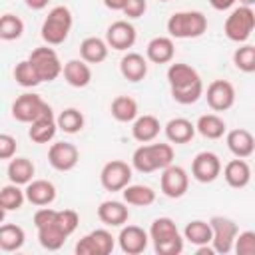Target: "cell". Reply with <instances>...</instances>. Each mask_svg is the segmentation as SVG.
<instances>
[{
  "label": "cell",
  "mask_w": 255,
  "mask_h": 255,
  "mask_svg": "<svg viewBox=\"0 0 255 255\" xmlns=\"http://www.w3.org/2000/svg\"><path fill=\"white\" fill-rule=\"evenodd\" d=\"M167 82L171 88V98L177 104L189 106L203 96V82L195 68L189 64L175 62L167 68Z\"/></svg>",
  "instance_id": "1"
},
{
  "label": "cell",
  "mask_w": 255,
  "mask_h": 255,
  "mask_svg": "<svg viewBox=\"0 0 255 255\" xmlns=\"http://www.w3.org/2000/svg\"><path fill=\"white\" fill-rule=\"evenodd\" d=\"M173 147L169 143H141L133 155L131 165L139 173H151L173 163Z\"/></svg>",
  "instance_id": "2"
},
{
  "label": "cell",
  "mask_w": 255,
  "mask_h": 255,
  "mask_svg": "<svg viewBox=\"0 0 255 255\" xmlns=\"http://www.w3.org/2000/svg\"><path fill=\"white\" fill-rule=\"evenodd\" d=\"M147 235L153 241V249L157 255H179L183 251V237L179 235L177 225L169 217L153 219Z\"/></svg>",
  "instance_id": "3"
},
{
  "label": "cell",
  "mask_w": 255,
  "mask_h": 255,
  "mask_svg": "<svg viewBox=\"0 0 255 255\" xmlns=\"http://www.w3.org/2000/svg\"><path fill=\"white\" fill-rule=\"evenodd\" d=\"M207 30V18L199 10H183V12H173L167 20V32L169 38H199Z\"/></svg>",
  "instance_id": "4"
},
{
  "label": "cell",
  "mask_w": 255,
  "mask_h": 255,
  "mask_svg": "<svg viewBox=\"0 0 255 255\" xmlns=\"http://www.w3.org/2000/svg\"><path fill=\"white\" fill-rule=\"evenodd\" d=\"M74 18L68 6H54L48 16L42 22L40 28V36L48 46H58L62 42H66L70 30H72Z\"/></svg>",
  "instance_id": "5"
},
{
  "label": "cell",
  "mask_w": 255,
  "mask_h": 255,
  "mask_svg": "<svg viewBox=\"0 0 255 255\" xmlns=\"http://www.w3.org/2000/svg\"><path fill=\"white\" fill-rule=\"evenodd\" d=\"M255 28V12L251 6H239L233 8L223 24V32L231 42L243 44L249 40L251 32Z\"/></svg>",
  "instance_id": "6"
},
{
  "label": "cell",
  "mask_w": 255,
  "mask_h": 255,
  "mask_svg": "<svg viewBox=\"0 0 255 255\" xmlns=\"http://www.w3.org/2000/svg\"><path fill=\"white\" fill-rule=\"evenodd\" d=\"M209 227H211V247L215 253L227 255L233 251V241L235 235L239 233V227L233 219L223 217V215H213L209 219Z\"/></svg>",
  "instance_id": "7"
},
{
  "label": "cell",
  "mask_w": 255,
  "mask_h": 255,
  "mask_svg": "<svg viewBox=\"0 0 255 255\" xmlns=\"http://www.w3.org/2000/svg\"><path fill=\"white\" fill-rule=\"evenodd\" d=\"M28 62L32 64L34 72L38 74L40 82H52L62 74V62L54 48L40 46V48L32 50V54L28 56Z\"/></svg>",
  "instance_id": "8"
},
{
  "label": "cell",
  "mask_w": 255,
  "mask_h": 255,
  "mask_svg": "<svg viewBox=\"0 0 255 255\" xmlns=\"http://www.w3.org/2000/svg\"><path fill=\"white\" fill-rule=\"evenodd\" d=\"M52 108L38 96V94H22L14 100L12 104V118L22 122V124H32L34 120H38L40 116H44L46 112H50Z\"/></svg>",
  "instance_id": "9"
},
{
  "label": "cell",
  "mask_w": 255,
  "mask_h": 255,
  "mask_svg": "<svg viewBox=\"0 0 255 255\" xmlns=\"http://www.w3.org/2000/svg\"><path fill=\"white\" fill-rule=\"evenodd\" d=\"M159 187L161 193L169 199H179L187 193L189 189V175L181 165H167L163 167L161 179H159Z\"/></svg>",
  "instance_id": "10"
},
{
  "label": "cell",
  "mask_w": 255,
  "mask_h": 255,
  "mask_svg": "<svg viewBox=\"0 0 255 255\" xmlns=\"http://www.w3.org/2000/svg\"><path fill=\"white\" fill-rule=\"evenodd\" d=\"M100 181L106 191H122L131 181V167L122 159H112L102 167Z\"/></svg>",
  "instance_id": "11"
},
{
  "label": "cell",
  "mask_w": 255,
  "mask_h": 255,
  "mask_svg": "<svg viewBox=\"0 0 255 255\" xmlns=\"http://www.w3.org/2000/svg\"><path fill=\"white\" fill-rule=\"evenodd\" d=\"M221 173V159L213 151H199L191 161V175L199 183H211Z\"/></svg>",
  "instance_id": "12"
},
{
  "label": "cell",
  "mask_w": 255,
  "mask_h": 255,
  "mask_svg": "<svg viewBox=\"0 0 255 255\" xmlns=\"http://www.w3.org/2000/svg\"><path fill=\"white\" fill-rule=\"evenodd\" d=\"M207 106L213 112H227L235 104V88L227 80H213L205 92Z\"/></svg>",
  "instance_id": "13"
},
{
  "label": "cell",
  "mask_w": 255,
  "mask_h": 255,
  "mask_svg": "<svg viewBox=\"0 0 255 255\" xmlns=\"http://www.w3.org/2000/svg\"><path fill=\"white\" fill-rule=\"evenodd\" d=\"M80 151L70 141H56L48 149V161L56 171H70L78 165Z\"/></svg>",
  "instance_id": "14"
},
{
  "label": "cell",
  "mask_w": 255,
  "mask_h": 255,
  "mask_svg": "<svg viewBox=\"0 0 255 255\" xmlns=\"http://www.w3.org/2000/svg\"><path fill=\"white\" fill-rule=\"evenodd\" d=\"M118 243H120V249L128 255H139L147 249V243H149V235L143 227L139 225H126L122 227L120 235H118Z\"/></svg>",
  "instance_id": "15"
},
{
  "label": "cell",
  "mask_w": 255,
  "mask_h": 255,
  "mask_svg": "<svg viewBox=\"0 0 255 255\" xmlns=\"http://www.w3.org/2000/svg\"><path fill=\"white\" fill-rule=\"evenodd\" d=\"M135 28L128 20H116L106 30V44L114 50H128L135 44Z\"/></svg>",
  "instance_id": "16"
},
{
  "label": "cell",
  "mask_w": 255,
  "mask_h": 255,
  "mask_svg": "<svg viewBox=\"0 0 255 255\" xmlns=\"http://www.w3.org/2000/svg\"><path fill=\"white\" fill-rule=\"evenodd\" d=\"M24 197H26V201H30L32 205L44 207V205H50V203L56 199V187H54V183L48 181V179H32V181L26 183Z\"/></svg>",
  "instance_id": "17"
},
{
  "label": "cell",
  "mask_w": 255,
  "mask_h": 255,
  "mask_svg": "<svg viewBox=\"0 0 255 255\" xmlns=\"http://www.w3.org/2000/svg\"><path fill=\"white\" fill-rule=\"evenodd\" d=\"M98 219L108 227H122L129 219V209L122 201H102L98 207Z\"/></svg>",
  "instance_id": "18"
},
{
  "label": "cell",
  "mask_w": 255,
  "mask_h": 255,
  "mask_svg": "<svg viewBox=\"0 0 255 255\" xmlns=\"http://www.w3.org/2000/svg\"><path fill=\"white\" fill-rule=\"evenodd\" d=\"M175 56V46L169 36H155L145 46V58L153 64H167Z\"/></svg>",
  "instance_id": "19"
},
{
  "label": "cell",
  "mask_w": 255,
  "mask_h": 255,
  "mask_svg": "<svg viewBox=\"0 0 255 255\" xmlns=\"http://www.w3.org/2000/svg\"><path fill=\"white\" fill-rule=\"evenodd\" d=\"M225 141H227L229 151H231L235 157L245 159V157L253 155V151H255V139H253L251 131H247V129H243V128L231 129V131L227 133Z\"/></svg>",
  "instance_id": "20"
},
{
  "label": "cell",
  "mask_w": 255,
  "mask_h": 255,
  "mask_svg": "<svg viewBox=\"0 0 255 255\" xmlns=\"http://www.w3.org/2000/svg\"><path fill=\"white\" fill-rule=\"evenodd\" d=\"M223 177L227 181L229 187H235V189H243L249 185L251 181V167L245 159L237 157V159H231L225 163L223 167Z\"/></svg>",
  "instance_id": "21"
},
{
  "label": "cell",
  "mask_w": 255,
  "mask_h": 255,
  "mask_svg": "<svg viewBox=\"0 0 255 255\" xmlns=\"http://www.w3.org/2000/svg\"><path fill=\"white\" fill-rule=\"evenodd\" d=\"M120 72L128 82H141L147 76V60L137 52H128L120 60Z\"/></svg>",
  "instance_id": "22"
},
{
  "label": "cell",
  "mask_w": 255,
  "mask_h": 255,
  "mask_svg": "<svg viewBox=\"0 0 255 255\" xmlns=\"http://www.w3.org/2000/svg\"><path fill=\"white\" fill-rule=\"evenodd\" d=\"M62 74L64 80L72 86V88H86L92 82V70L90 64H86L82 58L80 60H68L62 66Z\"/></svg>",
  "instance_id": "23"
},
{
  "label": "cell",
  "mask_w": 255,
  "mask_h": 255,
  "mask_svg": "<svg viewBox=\"0 0 255 255\" xmlns=\"http://www.w3.org/2000/svg\"><path fill=\"white\" fill-rule=\"evenodd\" d=\"M159 120L155 116H149V114H143V116H137L133 120V126H131V135L135 141L139 143H149L153 141L157 135H159Z\"/></svg>",
  "instance_id": "24"
},
{
  "label": "cell",
  "mask_w": 255,
  "mask_h": 255,
  "mask_svg": "<svg viewBox=\"0 0 255 255\" xmlns=\"http://www.w3.org/2000/svg\"><path fill=\"white\" fill-rule=\"evenodd\" d=\"M56 118H54V112H46L44 116H40L38 120H34L30 124V129H28V135L32 141L36 143H48L54 135H56Z\"/></svg>",
  "instance_id": "25"
},
{
  "label": "cell",
  "mask_w": 255,
  "mask_h": 255,
  "mask_svg": "<svg viewBox=\"0 0 255 255\" xmlns=\"http://www.w3.org/2000/svg\"><path fill=\"white\" fill-rule=\"evenodd\" d=\"M108 50H110V46L106 44V40H102L98 36H88L80 44V58L86 64H100L108 58Z\"/></svg>",
  "instance_id": "26"
},
{
  "label": "cell",
  "mask_w": 255,
  "mask_h": 255,
  "mask_svg": "<svg viewBox=\"0 0 255 255\" xmlns=\"http://www.w3.org/2000/svg\"><path fill=\"white\" fill-rule=\"evenodd\" d=\"M165 135L171 143H187L195 135V124L187 118H173L165 124Z\"/></svg>",
  "instance_id": "27"
},
{
  "label": "cell",
  "mask_w": 255,
  "mask_h": 255,
  "mask_svg": "<svg viewBox=\"0 0 255 255\" xmlns=\"http://www.w3.org/2000/svg\"><path fill=\"white\" fill-rule=\"evenodd\" d=\"M8 179L10 183H16V185H26L28 181H32L34 177V163L28 159V157H12L10 163H8Z\"/></svg>",
  "instance_id": "28"
},
{
  "label": "cell",
  "mask_w": 255,
  "mask_h": 255,
  "mask_svg": "<svg viewBox=\"0 0 255 255\" xmlns=\"http://www.w3.org/2000/svg\"><path fill=\"white\" fill-rule=\"evenodd\" d=\"M124 201L128 205H137V207H147L155 201V191L149 185H141V183H133V185H126L122 189Z\"/></svg>",
  "instance_id": "29"
},
{
  "label": "cell",
  "mask_w": 255,
  "mask_h": 255,
  "mask_svg": "<svg viewBox=\"0 0 255 255\" xmlns=\"http://www.w3.org/2000/svg\"><path fill=\"white\" fill-rule=\"evenodd\" d=\"M110 112H112L114 120H118L122 124L133 122L137 118V102L131 96H116L112 100Z\"/></svg>",
  "instance_id": "30"
},
{
  "label": "cell",
  "mask_w": 255,
  "mask_h": 255,
  "mask_svg": "<svg viewBox=\"0 0 255 255\" xmlns=\"http://www.w3.org/2000/svg\"><path fill=\"white\" fill-rule=\"evenodd\" d=\"M66 239H68V235L54 223V219H52L50 223L38 227V241H40V245H42L44 249H48V251H58V249L66 243Z\"/></svg>",
  "instance_id": "31"
},
{
  "label": "cell",
  "mask_w": 255,
  "mask_h": 255,
  "mask_svg": "<svg viewBox=\"0 0 255 255\" xmlns=\"http://www.w3.org/2000/svg\"><path fill=\"white\" fill-rule=\"evenodd\" d=\"M24 239H26V233L20 225H14V223H4L0 225V249L2 251H18L22 245H24Z\"/></svg>",
  "instance_id": "32"
},
{
  "label": "cell",
  "mask_w": 255,
  "mask_h": 255,
  "mask_svg": "<svg viewBox=\"0 0 255 255\" xmlns=\"http://www.w3.org/2000/svg\"><path fill=\"white\" fill-rule=\"evenodd\" d=\"M195 131H199L205 139H219L225 133V122L217 114H205L199 116L195 124Z\"/></svg>",
  "instance_id": "33"
},
{
  "label": "cell",
  "mask_w": 255,
  "mask_h": 255,
  "mask_svg": "<svg viewBox=\"0 0 255 255\" xmlns=\"http://www.w3.org/2000/svg\"><path fill=\"white\" fill-rule=\"evenodd\" d=\"M183 237H185L189 243L197 245V247H199V245H207V243H211V227H209L207 221L193 219V221H189V223L185 225Z\"/></svg>",
  "instance_id": "34"
},
{
  "label": "cell",
  "mask_w": 255,
  "mask_h": 255,
  "mask_svg": "<svg viewBox=\"0 0 255 255\" xmlns=\"http://www.w3.org/2000/svg\"><path fill=\"white\" fill-rule=\"evenodd\" d=\"M56 126L64 133H78L84 128V114L78 108H66L56 118Z\"/></svg>",
  "instance_id": "35"
},
{
  "label": "cell",
  "mask_w": 255,
  "mask_h": 255,
  "mask_svg": "<svg viewBox=\"0 0 255 255\" xmlns=\"http://www.w3.org/2000/svg\"><path fill=\"white\" fill-rule=\"evenodd\" d=\"M22 34H24V22L20 16L10 12L0 16V40L12 42V40H18Z\"/></svg>",
  "instance_id": "36"
},
{
  "label": "cell",
  "mask_w": 255,
  "mask_h": 255,
  "mask_svg": "<svg viewBox=\"0 0 255 255\" xmlns=\"http://www.w3.org/2000/svg\"><path fill=\"white\" fill-rule=\"evenodd\" d=\"M26 197H24V191L20 189V185L16 183H8L0 189V205L6 209V211H16L24 205Z\"/></svg>",
  "instance_id": "37"
},
{
  "label": "cell",
  "mask_w": 255,
  "mask_h": 255,
  "mask_svg": "<svg viewBox=\"0 0 255 255\" xmlns=\"http://www.w3.org/2000/svg\"><path fill=\"white\" fill-rule=\"evenodd\" d=\"M233 64L237 66V70H241L245 74L255 72V46H251V44L239 46L233 54Z\"/></svg>",
  "instance_id": "38"
},
{
  "label": "cell",
  "mask_w": 255,
  "mask_h": 255,
  "mask_svg": "<svg viewBox=\"0 0 255 255\" xmlns=\"http://www.w3.org/2000/svg\"><path fill=\"white\" fill-rule=\"evenodd\" d=\"M14 80L22 88H34V86L40 84V78H38V74L34 72V68H32V64L28 60H22V62L16 64V68H14Z\"/></svg>",
  "instance_id": "39"
},
{
  "label": "cell",
  "mask_w": 255,
  "mask_h": 255,
  "mask_svg": "<svg viewBox=\"0 0 255 255\" xmlns=\"http://www.w3.org/2000/svg\"><path fill=\"white\" fill-rule=\"evenodd\" d=\"M88 237L94 243L96 255H110L114 251L116 241H114V237H112V233L108 229H94V231L88 233Z\"/></svg>",
  "instance_id": "40"
},
{
  "label": "cell",
  "mask_w": 255,
  "mask_h": 255,
  "mask_svg": "<svg viewBox=\"0 0 255 255\" xmlns=\"http://www.w3.org/2000/svg\"><path fill=\"white\" fill-rule=\"evenodd\" d=\"M54 223L70 237L74 231H76V227H78V223H80V215L74 211V209H62V211H56V215H54Z\"/></svg>",
  "instance_id": "41"
},
{
  "label": "cell",
  "mask_w": 255,
  "mask_h": 255,
  "mask_svg": "<svg viewBox=\"0 0 255 255\" xmlns=\"http://www.w3.org/2000/svg\"><path fill=\"white\" fill-rule=\"evenodd\" d=\"M233 249L237 255H255V231H243L235 235Z\"/></svg>",
  "instance_id": "42"
},
{
  "label": "cell",
  "mask_w": 255,
  "mask_h": 255,
  "mask_svg": "<svg viewBox=\"0 0 255 255\" xmlns=\"http://www.w3.org/2000/svg\"><path fill=\"white\" fill-rule=\"evenodd\" d=\"M16 137L10 133H0V159H12L16 155Z\"/></svg>",
  "instance_id": "43"
},
{
  "label": "cell",
  "mask_w": 255,
  "mask_h": 255,
  "mask_svg": "<svg viewBox=\"0 0 255 255\" xmlns=\"http://www.w3.org/2000/svg\"><path fill=\"white\" fill-rule=\"evenodd\" d=\"M147 10V0H126V6L122 8V12L128 18H139L143 16Z\"/></svg>",
  "instance_id": "44"
},
{
  "label": "cell",
  "mask_w": 255,
  "mask_h": 255,
  "mask_svg": "<svg viewBox=\"0 0 255 255\" xmlns=\"http://www.w3.org/2000/svg\"><path fill=\"white\" fill-rule=\"evenodd\" d=\"M54 215H56V209H52V207H40L36 213H34V225H36V229L38 227H42V225H46V223H50L52 219H54Z\"/></svg>",
  "instance_id": "45"
},
{
  "label": "cell",
  "mask_w": 255,
  "mask_h": 255,
  "mask_svg": "<svg viewBox=\"0 0 255 255\" xmlns=\"http://www.w3.org/2000/svg\"><path fill=\"white\" fill-rule=\"evenodd\" d=\"M215 10H229L237 0H207Z\"/></svg>",
  "instance_id": "46"
},
{
  "label": "cell",
  "mask_w": 255,
  "mask_h": 255,
  "mask_svg": "<svg viewBox=\"0 0 255 255\" xmlns=\"http://www.w3.org/2000/svg\"><path fill=\"white\" fill-rule=\"evenodd\" d=\"M24 2H26V6L30 10H44L50 0H24Z\"/></svg>",
  "instance_id": "47"
},
{
  "label": "cell",
  "mask_w": 255,
  "mask_h": 255,
  "mask_svg": "<svg viewBox=\"0 0 255 255\" xmlns=\"http://www.w3.org/2000/svg\"><path fill=\"white\" fill-rule=\"evenodd\" d=\"M104 4L110 10H122L126 6V0H104Z\"/></svg>",
  "instance_id": "48"
},
{
  "label": "cell",
  "mask_w": 255,
  "mask_h": 255,
  "mask_svg": "<svg viewBox=\"0 0 255 255\" xmlns=\"http://www.w3.org/2000/svg\"><path fill=\"white\" fill-rule=\"evenodd\" d=\"M213 247H207V245H199L197 247V255H213Z\"/></svg>",
  "instance_id": "49"
},
{
  "label": "cell",
  "mask_w": 255,
  "mask_h": 255,
  "mask_svg": "<svg viewBox=\"0 0 255 255\" xmlns=\"http://www.w3.org/2000/svg\"><path fill=\"white\" fill-rule=\"evenodd\" d=\"M4 217H6V209H4L2 205H0V223L4 221Z\"/></svg>",
  "instance_id": "50"
},
{
  "label": "cell",
  "mask_w": 255,
  "mask_h": 255,
  "mask_svg": "<svg viewBox=\"0 0 255 255\" xmlns=\"http://www.w3.org/2000/svg\"><path fill=\"white\" fill-rule=\"evenodd\" d=\"M239 2H241V6H251L255 0H239Z\"/></svg>",
  "instance_id": "51"
},
{
  "label": "cell",
  "mask_w": 255,
  "mask_h": 255,
  "mask_svg": "<svg viewBox=\"0 0 255 255\" xmlns=\"http://www.w3.org/2000/svg\"><path fill=\"white\" fill-rule=\"evenodd\" d=\"M159 2H167V0H159Z\"/></svg>",
  "instance_id": "52"
}]
</instances>
